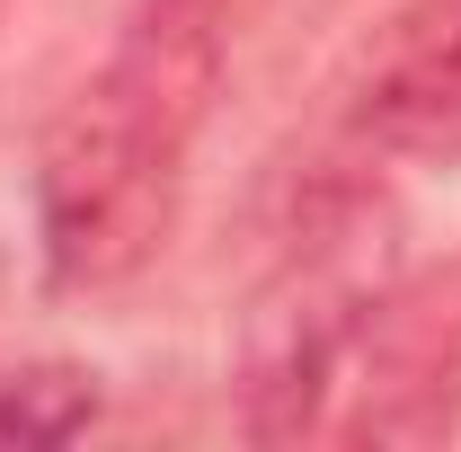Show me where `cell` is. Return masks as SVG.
I'll return each instance as SVG.
<instances>
[{"mask_svg":"<svg viewBox=\"0 0 461 452\" xmlns=\"http://www.w3.org/2000/svg\"><path fill=\"white\" fill-rule=\"evenodd\" d=\"M230 0H133L107 62L71 89L36 142V267L45 293H115L177 231L195 142L240 54Z\"/></svg>","mask_w":461,"mask_h":452,"instance_id":"cell-1","label":"cell"},{"mask_svg":"<svg viewBox=\"0 0 461 452\" xmlns=\"http://www.w3.org/2000/svg\"><path fill=\"white\" fill-rule=\"evenodd\" d=\"M400 284L391 204L364 177H311L240 311V435L302 444L329 426L346 364Z\"/></svg>","mask_w":461,"mask_h":452,"instance_id":"cell-2","label":"cell"},{"mask_svg":"<svg viewBox=\"0 0 461 452\" xmlns=\"http://www.w3.org/2000/svg\"><path fill=\"white\" fill-rule=\"evenodd\" d=\"M346 142L364 160L461 169V0H408L382 18L346 80Z\"/></svg>","mask_w":461,"mask_h":452,"instance_id":"cell-3","label":"cell"},{"mask_svg":"<svg viewBox=\"0 0 461 452\" xmlns=\"http://www.w3.org/2000/svg\"><path fill=\"white\" fill-rule=\"evenodd\" d=\"M346 391H355V408L338 417L346 444H444L461 417V302L391 284L346 364Z\"/></svg>","mask_w":461,"mask_h":452,"instance_id":"cell-4","label":"cell"},{"mask_svg":"<svg viewBox=\"0 0 461 452\" xmlns=\"http://www.w3.org/2000/svg\"><path fill=\"white\" fill-rule=\"evenodd\" d=\"M107 417V373L80 355H18L0 364V452L80 444Z\"/></svg>","mask_w":461,"mask_h":452,"instance_id":"cell-5","label":"cell"}]
</instances>
